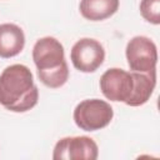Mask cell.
Wrapping results in <instances>:
<instances>
[{
  "label": "cell",
  "instance_id": "cell-1",
  "mask_svg": "<svg viewBox=\"0 0 160 160\" xmlns=\"http://www.w3.org/2000/svg\"><path fill=\"white\" fill-rule=\"evenodd\" d=\"M39 90L30 69L14 64L0 74V105L14 112H25L38 104Z\"/></svg>",
  "mask_w": 160,
  "mask_h": 160
},
{
  "label": "cell",
  "instance_id": "cell-2",
  "mask_svg": "<svg viewBox=\"0 0 160 160\" xmlns=\"http://www.w3.org/2000/svg\"><path fill=\"white\" fill-rule=\"evenodd\" d=\"M114 116L111 105L100 99H86L74 110V121L81 130L96 131L110 124Z\"/></svg>",
  "mask_w": 160,
  "mask_h": 160
},
{
  "label": "cell",
  "instance_id": "cell-3",
  "mask_svg": "<svg viewBox=\"0 0 160 160\" xmlns=\"http://www.w3.org/2000/svg\"><path fill=\"white\" fill-rule=\"evenodd\" d=\"M126 60L131 71L150 72L156 70L158 49L155 42L146 36H134L125 49Z\"/></svg>",
  "mask_w": 160,
  "mask_h": 160
},
{
  "label": "cell",
  "instance_id": "cell-4",
  "mask_svg": "<svg viewBox=\"0 0 160 160\" xmlns=\"http://www.w3.org/2000/svg\"><path fill=\"white\" fill-rule=\"evenodd\" d=\"M70 59L74 68L79 71L94 72L104 62L105 50L98 40L82 38L72 45L70 51Z\"/></svg>",
  "mask_w": 160,
  "mask_h": 160
},
{
  "label": "cell",
  "instance_id": "cell-5",
  "mask_svg": "<svg viewBox=\"0 0 160 160\" xmlns=\"http://www.w3.org/2000/svg\"><path fill=\"white\" fill-rule=\"evenodd\" d=\"M99 149L89 136H68L60 139L52 152L54 160H95Z\"/></svg>",
  "mask_w": 160,
  "mask_h": 160
},
{
  "label": "cell",
  "instance_id": "cell-6",
  "mask_svg": "<svg viewBox=\"0 0 160 160\" xmlns=\"http://www.w3.org/2000/svg\"><path fill=\"white\" fill-rule=\"evenodd\" d=\"M100 90L102 95L111 101L126 102L134 90V79L131 72L111 68L100 78Z\"/></svg>",
  "mask_w": 160,
  "mask_h": 160
},
{
  "label": "cell",
  "instance_id": "cell-7",
  "mask_svg": "<svg viewBox=\"0 0 160 160\" xmlns=\"http://www.w3.org/2000/svg\"><path fill=\"white\" fill-rule=\"evenodd\" d=\"M32 60L38 70H51L65 61L64 46L52 36L39 39L32 48Z\"/></svg>",
  "mask_w": 160,
  "mask_h": 160
},
{
  "label": "cell",
  "instance_id": "cell-8",
  "mask_svg": "<svg viewBox=\"0 0 160 160\" xmlns=\"http://www.w3.org/2000/svg\"><path fill=\"white\" fill-rule=\"evenodd\" d=\"M25 46V35L20 26L5 22L0 25V58L9 59L19 55Z\"/></svg>",
  "mask_w": 160,
  "mask_h": 160
},
{
  "label": "cell",
  "instance_id": "cell-9",
  "mask_svg": "<svg viewBox=\"0 0 160 160\" xmlns=\"http://www.w3.org/2000/svg\"><path fill=\"white\" fill-rule=\"evenodd\" d=\"M134 79V90L130 99L125 102L129 106H140L148 102L155 85H156V70L150 72L131 71Z\"/></svg>",
  "mask_w": 160,
  "mask_h": 160
},
{
  "label": "cell",
  "instance_id": "cell-10",
  "mask_svg": "<svg viewBox=\"0 0 160 160\" xmlns=\"http://www.w3.org/2000/svg\"><path fill=\"white\" fill-rule=\"evenodd\" d=\"M119 9V0H81L79 5L82 18L90 21H101L112 16Z\"/></svg>",
  "mask_w": 160,
  "mask_h": 160
},
{
  "label": "cell",
  "instance_id": "cell-11",
  "mask_svg": "<svg viewBox=\"0 0 160 160\" xmlns=\"http://www.w3.org/2000/svg\"><path fill=\"white\" fill-rule=\"evenodd\" d=\"M39 80L48 88L58 89L61 88L69 78V69L66 61H64L60 66L51 69V70H38Z\"/></svg>",
  "mask_w": 160,
  "mask_h": 160
},
{
  "label": "cell",
  "instance_id": "cell-12",
  "mask_svg": "<svg viewBox=\"0 0 160 160\" xmlns=\"http://www.w3.org/2000/svg\"><path fill=\"white\" fill-rule=\"evenodd\" d=\"M140 12L146 21L154 25H159L160 24V0H141Z\"/></svg>",
  "mask_w": 160,
  "mask_h": 160
}]
</instances>
